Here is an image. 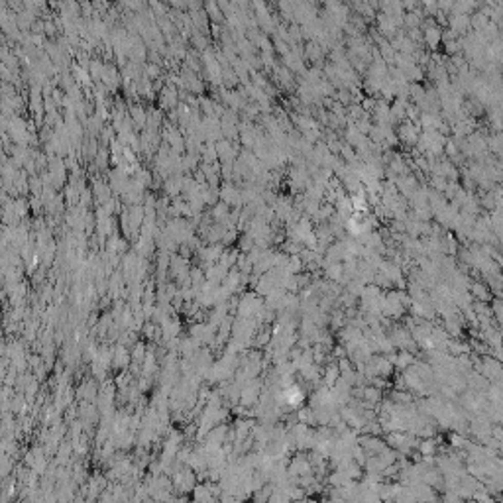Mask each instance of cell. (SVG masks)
I'll return each mask as SVG.
<instances>
[{
    "label": "cell",
    "mask_w": 503,
    "mask_h": 503,
    "mask_svg": "<svg viewBox=\"0 0 503 503\" xmlns=\"http://www.w3.org/2000/svg\"><path fill=\"white\" fill-rule=\"evenodd\" d=\"M366 399H369V401L380 399V392H376V389H368V393H366Z\"/></svg>",
    "instance_id": "obj_1"
}]
</instances>
